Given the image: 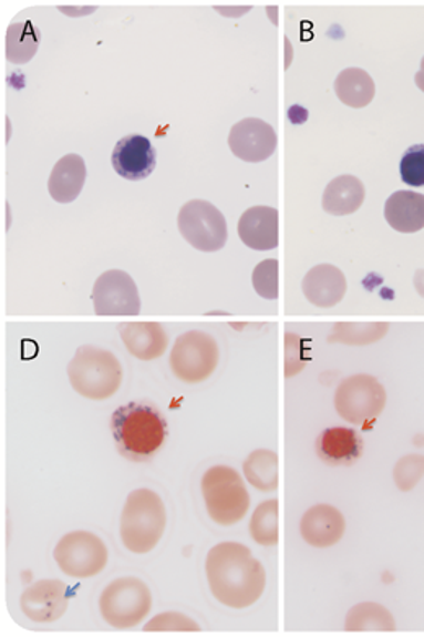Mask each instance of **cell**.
I'll return each instance as SVG.
<instances>
[{
  "instance_id": "cell-1",
  "label": "cell",
  "mask_w": 424,
  "mask_h": 637,
  "mask_svg": "<svg viewBox=\"0 0 424 637\" xmlns=\"http://www.w3.org/2000/svg\"><path fill=\"white\" fill-rule=\"evenodd\" d=\"M209 588L219 604L244 609L257 604L267 588V571L245 544H216L206 559Z\"/></svg>"
},
{
  "instance_id": "cell-2",
  "label": "cell",
  "mask_w": 424,
  "mask_h": 637,
  "mask_svg": "<svg viewBox=\"0 0 424 637\" xmlns=\"http://www.w3.org/2000/svg\"><path fill=\"white\" fill-rule=\"evenodd\" d=\"M112 432L120 454L146 463L167 439V420L154 405L130 402L113 412Z\"/></svg>"
},
{
  "instance_id": "cell-3",
  "label": "cell",
  "mask_w": 424,
  "mask_h": 637,
  "mask_svg": "<svg viewBox=\"0 0 424 637\" xmlns=\"http://www.w3.org/2000/svg\"><path fill=\"white\" fill-rule=\"evenodd\" d=\"M167 526V510L157 492L137 489L127 495L120 523L124 547L134 554H147L157 546Z\"/></svg>"
},
{
  "instance_id": "cell-4",
  "label": "cell",
  "mask_w": 424,
  "mask_h": 637,
  "mask_svg": "<svg viewBox=\"0 0 424 637\" xmlns=\"http://www.w3.org/2000/svg\"><path fill=\"white\" fill-rule=\"evenodd\" d=\"M68 377L72 389L82 398L105 401L122 386L123 368L112 351L82 346L69 361Z\"/></svg>"
},
{
  "instance_id": "cell-5",
  "label": "cell",
  "mask_w": 424,
  "mask_h": 637,
  "mask_svg": "<svg viewBox=\"0 0 424 637\" xmlns=\"http://www.w3.org/2000/svg\"><path fill=\"white\" fill-rule=\"evenodd\" d=\"M201 491L209 516L217 525H236L242 522L250 508V494L245 487L242 476L224 464H217L206 471Z\"/></svg>"
},
{
  "instance_id": "cell-6",
  "label": "cell",
  "mask_w": 424,
  "mask_h": 637,
  "mask_svg": "<svg viewBox=\"0 0 424 637\" xmlns=\"http://www.w3.org/2000/svg\"><path fill=\"white\" fill-rule=\"evenodd\" d=\"M99 606L103 619L113 628H136L151 615V588L141 578H116L100 595Z\"/></svg>"
},
{
  "instance_id": "cell-7",
  "label": "cell",
  "mask_w": 424,
  "mask_h": 637,
  "mask_svg": "<svg viewBox=\"0 0 424 637\" xmlns=\"http://www.w3.org/2000/svg\"><path fill=\"white\" fill-rule=\"evenodd\" d=\"M387 404V392L371 374H354L340 382L334 392V409L353 425L375 422Z\"/></svg>"
},
{
  "instance_id": "cell-8",
  "label": "cell",
  "mask_w": 424,
  "mask_h": 637,
  "mask_svg": "<svg viewBox=\"0 0 424 637\" xmlns=\"http://www.w3.org/2000/svg\"><path fill=\"white\" fill-rule=\"evenodd\" d=\"M219 347L209 333L189 330L175 340L170 353V368L178 380L199 384L216 371Z\"/></svg>"
},
{
  "instance_id": "cell-9",
  "label": "cell",
  "mask_w": 424,
  "mask_h": 637,
  "mask_svg": "<svg viewBox=\"0 0 424 637\" xmlns=\"http://www.w3.org/2000/svg\"><path fill=\"white\" fill-rule=\"evenodd\" d=\"M183 239L201 253H217L227 243V223L223 213L205 199H192L178 213Z\"/></svg>"
},
{
  "instance_id": "cell-10",
  "label": "cell",
  "mask_w": 424,
  "mask_h": 637,
  "mask_svg": "<svg viewBox=\"0 0 424 637\" xmlns=\"http://www.w3.org/2000/svg\"><path fill=\"white\" fill-rule=\"evenodd\" d=\"M54 561L69 577L89 578L105 569L108 549L99 536L77 530L62 536L54 547Z\"/></svg>"
},
{
  "instance_id": "cell-11",
  "label": "cell",
  "mask_w": 424,
  "mask_h": 637,
  "mask_svg": "<svg viewBox=\"0 0 424 637\" xmlns=\"http://www.w3.org/2000/svg\"><path fill=\"white\" fill-rule=\"evenodd\" d=\"M96 316H139L141 298L133 278L123 270H108L96 278L92 291Z\"/></svg>"
},
{
  "instance_id": "cell-12",
  "label": "cell",
  "mask_w": 424,
  "mask_h": 637,
  "mask_svg": "<svg viewBox=\"0 0 424 637\" xmlns=\"http://www.w3.org/2000/svg\"><path fill=\"white\" fill-rule=\"evenodd\" d=\"M278 136L270 123L260 119H244L232 126L229 133V147L234 156L244 162L267 161L273 156Z\"/></svg>"
},
{
  "instance_id": "cell-13",
  "label": "cell",
  "mask_w": 424,
  "mask_h": 637,
  "mask_svg": "<svg viewBox=\"0 0 424 637\" xmlns=\"http://www.w3.org/2000/svg\"><path fill=\"white\" fill-rule=\"evenodd\" d=\"M69 606L68 584L54 578L38 581L23 592L20 608L33 623H54Z\"/></svg>"
},
{
  "instance_id": "cell-14",
  "label": "cell",
  "mask_w": 424,
  "mask_h": 637,
  "mask_svg": "<svg viewBox=\"0 0 424 637\" xmlns=\"http://www.w3.org/2000/svg\"><path fill=\"white\" fill-rule=\"evenodd\" d=\"M112 165L116 174L126 181H144L155 168L154 146L141 134L124 136L113 150Z\"/></svg>"
},
{
  "instance_id": "cell-15",
  "label": "cell",
  "mask_w": 424,
  "mask_h": 637,
  "mask_svg": "<svg viewBox=\"0 0 424 637\" xmlns=\"http://www.w3.org/2000/svg\"><path fill=\"white\" fill-rule=\"evenodd\" d=\"M347 532V520L340 510L329 504H317L307 510L301 520L303 542L325 549L341 542Z\"/></svg>"
},
{
  "instance_id": "cell-16",
  "label": "cell",
  "mask_w": 424,
  "mask_h": 637,
  "mask_svg": "<svg viewBox=\"0 0 424 637\" xmlns=\"http://www.w3.org/2000/svg\"><path fill=\"white\" fill-rule=\"evenodd\" d=\"M347 277L334 265L322 264L307 271L302 280V292L310 305L329 309L340 305L347 295Z\"/></svg>"
},
{
  "instance_id": "cell-17",
  "label": "cell",
  "mask_w": 424,
  "mask_h": 637,
  "mask_svg": "<svg viewBox=\"0 0 424 637\" xmlns=\"http://www.w3.org/2000/svg\"><path fill=\"white\" fill-rule=\"evenodd\" d=\"M239 237L254 250H273L279 244V213L271 206H254L240 218Z\"/></svg>"
},
{
  "instance_id": "cell-18",
  "label": "cell",
  "mask_w": 424,
  "mask_h": 637,
  "mask_svg": "<svg viewBox=\"0 0 424 637\" xmlns=\"http://www.w3.org/2000/svg\"><path fill=\"white\" fill-rule=\"evenodd\" d=\"M316 450L330 466H350L363 456L364 443L356 430L332 427L320 433Z\"/></svg>"
},
{
  "instance_id": "cell-19",
  "label": "cell",
  "mask_w": 424,
  "mask_h": 637,
  "mask_svg": "<svg viewBox=\"0 0 424 637\" xmlns=\"http://www.w3.org/2000/svg\"><path fill=\"white\" fill-rule=\"evenodd\" d=\"M127 351L141 361L161 358L168 346V336L158 322H130L120 327Z\"/></svg>"
},
{
  "instance_id": "cell-20",
  "label": "cell",
  "mask_w": 424,
  "mask_h": 637,
  "mask_svg": "<svg viewBox=\"0 0 424 637\" xmlns=\"http://www.w3.org/2000/svg\"><path fill=\"white\" fill-rule=\"evenodd\" d=\"M87 178L85 162L77 154H68L56 162L48 181V192L54 202L72 203L81 195Z\"/></svg>"
},
{
  "instance_id": "cell-21",
  "label": "cell",
  "mask_w": 424,
  "mask_h": 637,
  "mask_svg": "<svg viewBox=\"0 0 424 637\" xmlns=\"http://www.w3.org/2000/svg\"><path fill=\"white\" fill-rule=\"evenodd\" d=\"M385 222L403 234L424 229V195L412 191L392 193L385 202Z\"/></svg>"
},
{
  "instance_id": "cell-22",
  "label": "cell",
  "mask_w": 424,
  "mask_h": 637,
  "mask_svg": "<svg viewBox=\"0 0 424 637\" xmlns=\"http://www.w3.org/2000/svg\"><path fill=\"white\" fill-rule=\"evenodd\" d=\"M364 196V185L360 178L354 175H340L327 185L322 206L329 215H353L363 206Z\"/></svg>"
},
{
  "instance_id": "cell-23",
  "label": "cell",
  "mask_w": 424,
  "mask_h": 637,
  "mask_svg": "<svg viewBox=\"0 0 424 637\" xmlns=\"http://www.w3.org/2000/svg\"><path fill=\"white\" fill-rule=\"evenodd\" d=\"M334 92L344 105L351 109H364L374 100L375 84L364 69L348 68L338 74Z\"/></svg>"
},
{
  "instance_id": "cell-24",
  "label": "cell",
  "mask_w": 424,
  "mask_h": 637,
  "mask_svg": "<svg viewBox=\"0 0 424 637\" xmlns=\"http://www.w3.org/2000/svg\"><path fill=\"white\" fill-rule=\"evenodd\" d=\"M344 629L348 633H394L396 625L394 616L385 606L374 604V602H364L348 612Z\"/></svg>"
},
{
  "instance_id": "cell-25",
  "label": "cell",
  "mask_w": 424,
  "mask_h": 637,
  "mask_svg": "<svg viewBox=\"0 0 424 637\" xmlns=\"http://www.w3.org/2000/svg\"><path fill=\"white\" fill-rule=\"evenodd\" d=\"M40 30L31 20L12 23L6 34V58L12 64H27L40 47Z\"/></svg>"
},
{
  "instance_id": "cell-26",
  "label": "cell",
  "mask_w": 424,
  "mask_h": 637,
  "mask_svg": "<svg viewBox=\"0 0 424 637\" xmlns=\"http://www.w3.org/2000/svg\"><path fill=\"white\" fill-rule=\"evenodd\" d=\"M244 476L260 492H275L279 484L278 454L271 450H255L244 463Z\"/></svg>"
},
{
  "instance_id": "cell-27",
  "label": "cell",
  "mask_w": 424,
  "mask_h": 637,
  "mask_svg": "<svg viewBox=\"0 0 424 637\" xmlns=\"http://www.w3.org/2000/svg\"><path fill=\"white\" fill-rule=\"evenodd\" d=\"M250 535L260 546H276L279 542V504L276 499L261 502L250 520Z\"/></svg>"
},
{
  "instance_id": "cell-28",
  "label": "cell",
  "mask_w": 424,
  "mask_h": 637,
  "mask_svg": "<svg viewBox=\"0 0 424 637\" xmlns=\"http://www.w3.org/2000/svg\"><path fill=\"white\" fill-rule=\"evenodd\" d=\"M387 323H337L329 342L369 346L387 336Z\"/></svg>"
},
{
  "instance_id": "cell-29",
  "label": "cell",
  "mask_w": 424,
  "mask_h": 637,
  "mask_svg": "<svg viewBox=\"0 0 424 637\" xmlns=\"http://www.w3.org/2000/svg\"><path fill=\"white\" fill-rule=\"evenodd\" d=\"M255 291L265 299H278L279 296V261L268 258L255 267L251 275Z\"/></svg>"
},
{
  "instance_id": "cell-30",
  "label": "cell",
  "mask_w": 424,
  "mask_h": 637,
  "mask_svg": "<svg viewBox=\"0 0 424 637\" xmlns=\"http://www.w3.org/2000/svg\"><path fill=\"white\" fill-rule=\"evenodd\" d=\"M424 476V454H406L394 468V481L402 492H410Z\"/></svg>"
},
{
  "instance_id": "cell-31",
  "label": "cell",
  "mask_w": 424,
  "mask_h": 637,
  "mask_svg": "<svg viewBox=\"0 0 424 637\" xmlns=\"http://www.w3.org/2000/svg\"><path fill=\"white\" fill-rule=\"evenodd\" d=\"M400 177L409 187H424V144H415L403 154Z\"/></svg>"
},
{
  "instance_id": "cell-32",
  "label": "cell",
  "mask_w": 424,
  "mask_h": 637,
  "mask_svg": "<svg viewBox=\"0 0 424 637\" xmlns=\"http://www.w3.org/2000/svg\"><path fill=\"white\" fill-rule=\"evenodd\" d=\"M144 631L199 633L201 628H199L198 623L189 618V616L183 615V613L168 612L154 616V618L144 626Z\"/></svg>"
},
{
  "instance_id": "cell-33",
  "label": "cell",
  "mask_w": 424,
  "mask_h": 637,
  "mask_svg": "<svg viewBox=\"0 0 424 637\" xmlns=\"http://www.w3.org/2000/svg\"><path fill=\"white\" fill-rule=\"evenodd\" d=\"M306 353H303L302 340L298 336H286V377L291 378L301 373L306 367Z\"/></svg>"
},
{
  "instance_id": "cell-34",
  "label": "cell",
  "mask_w": 424,
  "mask_h": 637,
  "mask_svg": "<svg viewBox=\"0 0 424 637\" xmlns=\"http://www.w3.org/2000/svg\"><path fill=\"white\" fill-rule=\"evenodd\" d=\"M415 288L420 292V296L424 298V270L416 271L415 275Z\"/></svg>"
},
{
  "instance_id": "cell-35",
  "label": "cell",
  "mask_w": 424,
  "mask_h": 637,
  "mask_svg": "<svg viewBox=\"0 0 424 637\" xmlns=\"http://www.w3.org/2000/svg\"><path fill=\"white\" fill-rule=\"evenodd\" d=\"M416 85H418L420 91L424 92V56L422 60V68H420L418 74L415 78Z\"/></svg>"
}]
</instances>
